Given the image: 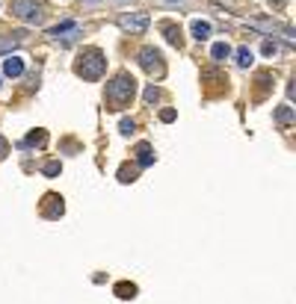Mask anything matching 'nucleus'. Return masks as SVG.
<instances>
[{
	"label": "nucleus",
	"instance_id": "23",
	"mask_svg": "<svg viewBox=\"0 0 296 304\" xmlns=\"http://www.w3.org/2000/svg\"><path fill=\"white\" fill-rule=\"evenodd\" d=\"M6 157V139H0V160Z\"/></svg>",
	"mask_w": 296,
	"mask_h": 304
},
{
	"label": "nucleus",
	"instance_id": "24",
	"mask_svg": "<svg viewBox=\"0 0 296 304\" xmlns=\"http://www.w3.org/2000/svg\"><path fill=\"white\" fill-rule=\"evenodd\" d=\"M166 3H184V0H166Z\"/></svg>",
	"mask_w": 296,
	"mask_h": 304
},
{
	"label": "nucleus",
	"instance_id": "13",
	"mask_svg": "<svg viewBox=\"0 0 296 304\" xmlns=\"http://www.w3.org/2000/svg\"><path fill=\"white\" fill-rule=\"evenodd\" d=\"M252 62H255L252 50H249V47H240V50H237V65H240V68H249Z\"/></svg>",
	"mask_w": 296,
	"mask_h": 304
},
{
	"label": "nucleus",
	"instance_id": "20",
	"mask_svg": "<svg viewBox=\"0 0 296 304\" xmlns=\"http://www.w3.org/2000/svg\"><path fill=\"white\" fill-rule=\"evenodd\" d=\"M45 175H47V177L59 175V163H47V165H45Z\"/></svg>",
	"mask_w": 296,
	"mask_h": 304
},
{
	"label": "nucleus",
	"instance_id": "16",
	"mask_svg": "<svg viewBox=\"0 0 296 304\" xmlns=\"http://www.w3.org/2000/svg\"><path fill=\"white\" fill-rule=\"evenodd\" d=\"M45 139H47L45 130H39V133H30V136H27V145H42Z\"/></svg>",
	"mask_w": 296,
	"mask_h": 304
},
{
	"label": "nucleus",
	"instance_id": "12",
	"mask_svg": "<svg viewBox=\"0 0 296 304\" xmlns=\"http://www.w3.org/2000/svg\"><path fill=\"white\" fill-rule=\"evenodd\" d=\"M163 33H166V42H169V45H181V27H175V24H166Z\"/></svg>",
	"mask_w": 296,
	"mask_h": 304
},
{
	"label": "nucleus",
	"instance_id": "4",
	"mask_svg": "<svg viewBox=\"0 0 296 304\" xmlns=\"http://www.w3.org/2000/svg\"><path fill=\"white\" fill-rule=\"evenodd\" d=\"M47 35H50L54 42L68 45V42H74V39L80 35V24H77V21H62V24H57V27H50V30H47Z\"/></svg>",
	"mask_w": 296,
	"mask_h": 304
},
{
	"label": "nucleus",
	"instance_id": "6",
	"mask_svg": "<svg viewBox=\"0 0 296 304\" xmlns=\"http://www.w3.org/2000/svg\"><path fill=\"white\" fill-rule=\"evenodd\" d=\"M140 65L145 71H151V74H163V56H160V50H154V47H142V50H140Z\"/></svg>",
	"mask_w": 296,
	"mask_h": 304
},
{
	"label": "nucleus",
	"instance_id": "11",
	"mask_svg": "<svg viewBox=\"0 0 296 304\" xmlns=\"http://www.w3.org/2000/svg\"><path fill=\"white\" fill-rule=\"evenodd\" d=\"M24 42V33H12V35H3L0 39V50H12V47H18Z\"/></svg>",
	"mask_w": 296,
	"mask_h": 304
},
{
	"label": "nucleus",
	"instance_id": "5",
	"mask_svg": "<svg viewBox=\"0 0 296 304\" xmlns=\"http://www.w3.org/2000/svg\"><path fill=\"white\" fill-rule=\"evenodd\" d=\"M148 24H151V18H148L145 12H133V15H121V18H118V27L128 30V33H145Z\"/></svg>",
	"mask_w": 296,
	"mask_h": 304
},
{
	"label": "nucleus",
	"instance_id": "1",
	"mask_svg": "<svg viewBox=\"0 0 296 304\" xmlns=\"http://www.w3.org/2000/svg\"><path fill=\"white\" fill-rule=\"evenodd\" d=\"M133 92H136V80L130 77L128 71H121L113 83H107V101L113 104V109L128 104L130 98H133Z\"/></svg>",
	"mask_w": 296,
	"mask_h": 304
},
{
	"label": "nucleus",
	"instance_id": "18",
	"mask_svg": "<svg viewBox=\"0 0 296 304\" xmlns=\"http://www.w3.org/2000/svg\"><path fill=\"white\" fill-rule=\"evenodd\" d=\"M260 50H264V56H275V53H278V45H275V42H264Z\"/></svg>",
	"mask_w": 296,
	"mask_h": 304
},
{
	"label": "nucleus",
	"instance_id": "22",
	"mask_svg": "<svg viewBox=\"0 0 296 304\" xmlns=\"http://www.w3.org/2000/svg\"><path fill=\"white\" fill-rule=\"evenodd\" d=\"M272 6H275V9H284V3H287V0H270Z\"/></svg>",
	"mask_w": 296,
	"mask_h": 304
},
{
	"label": "nucleus",
	"instance_id": "7",
	"mask_svg": "<svg viewBox=\"0 0 296 304\" xmlns=\"http://www.w3.org/2000/svg\"><path fill=\"white\" fill-rule=\"evenodd\" d=\"M3 71H6L9 77H21L24 74V62L18 56H6L3 59Z\"/></svg>",
	"mask_w": 296,
	"mask_h": 304
},
{
	"label": "nucleus",
	"instance_id": "8",
	"mask_svg": "<svg viewBox=\"0 0 296 304\" xmlns=\"http://www.w3.org/2000/svg\"><path fill=\"white\" fill-rule=\"evenodd\" d=\"M211 56L216 59V62H225V59L231 56V47L225 45V42H216V45L211 47Z\"/></svg>",
	"mask_w": 296,
	"mask_h": 304
},
{
	"label": "nucleus",
	"instance_id": "19",
	"mask_svg": "<svg viewBox=\"0 0 296 304\" xmlns=\"http://www.w3.org/2000/svg\"><path fill=\"white\" fill-rule=\"evenodd\" d=\"M157 98H160V92H157L154 86H148V89H145V104H154Z\"/></svg>",
	"mask_w": 296,
	"mask_h": 304
},
{
	"label": "nucleus",
	"instance_id": "10",
	"mask_svg": "<svg viewBox=\"0 0 296 304\" xmlns=\"http://www.w3.org/2000/svg\"><path fill=\"white\" fill-rule=\"evenodd\" d=\"M207 35H211V24H207V21H193V39L204 42Z\"/></svg>",
	"mask_w": 296,
	"mask_h": 304
},
{
	"label": "nucleus",
	"instance_id": "15",
	"mask_svg": "<svg viewBox=\"0 0 296 304\" xmlns=\"http://www.w3.org/2000/svg\"><path fill=\"white\" fill-rule=\"evenodd\" d=\"M275 118H278L282 124H287V121H293V109H290V106H282V109L275 112Z\"/></svg>",
	"mask_w": 296,
	"mask_h": 304
},
{
	"label": "nucleus",
	"instance_id": "14",
	"mask_svg": "<svg viewBox=\"0 0 296 304\" xmlns=\"http://www.w3.org/2000/svg\"><path fill=\"white\" fill-rule=\"evenodd\" d=\"M116 293H118V298H133L136 287H133V283H118V287H116Z\"/></svg>",
	"mask_w": 296,
	"mask_h": 304
},
{
	"label": "nucleus",
	"instance_id": "21",
	"mask_svg": "<svg viewBox=\"0 0 296 304\" xmlns=\"http://www.w3.org/2000/svg\"><path fill=\"white\" fill-rule=\"evenodd\" d=\"M160 118H163V121H175V109H163Z\"/></svg>",
	"mask_w": 296,
	"mask_h": 304
},
{
	"label": "nucleus",
	"instance_id": "2",
	"mask_svg": "<svg viewBox=\"0 0 296 304\" xmlns=\"http://www.w3.org/2000/svg\"><path fill=\"white\" fill-rule=\"evenodd\" d=\"M104 68H107V59L101 56V50H89V53L80 56V62H77V74L86 77V80H98V77L104 74Z\"/></svg>",
	"mask_w": 296,
	"mask_h": 304
},
{
	"label": "nucleus",
	"instance_id": "3",
	"mask_svg": "<svg viewBox=\"0 0 296 304\" xmlns=\"http://www.w3.org/2000/svg\"><path fill=\"white\" fill-rule=\"evenodd\" d=\"M12 15L27 24H39L42 21V6L36 0H12Z\"/></svg>",
	"mask_w": 296,
	"mask_h": 304
},
{
	"label": "nucleus",
	"instance_id": "17",
	"mask_svg": "<svg viewBox=\"0 0 296 304\" xmlns=\"http://www.w3.org/2000/svg\"><path fill=\"white\" fill-rule=\"evenodd\" d=\"M118 130H121V133H125V136H130V133H133V130H136V124H133V121H130V118H121V124H118Z\"/></svg>",
	"mask_w": 296,
	"mask_h": 304
},
{
	"label": "nucleus",
	"instance_id": "9",
	"mask_svg": "<svg viewBox=\"0 0 296 304\" xmlns=\"http://www.w3.org/2000/svg\"><path fill=\"white\" fill-rule=\"evenodd\" d=\"M136 160H140L142 168H145V165H151V163H154V151H151V145H140V148H136Z\"/></svg>",
	"mask_w": 296,
	"mask_h": 304
}]
</instances>
